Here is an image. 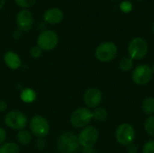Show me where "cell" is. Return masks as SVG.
Listing matches in <instances>:
<instances>
[{
    "instance_id": "52a82bcc",
    "label": "cell",
    "mask_w": 154,
    "mask_h": 153,
    "mask_svg": "<svg viewBox=\"0 0 154 153\" xmlns=\"http://www.w3.org/2000/svg\"><path fill=\"white\" fill-rule=\"evenodd\" d=\"M148 53V44L141 37L134 38L128 45V54L133 60H142Z\"/></svg>"
},
{
    "instance_id": "d6986e66",
    "label": "cell",
    "mask_w": 154,
    "mask_h": 153,
    "mask_svg": "<svg viewBox=\"0 0 154 153\" xmlns=\"http://www.w3.org/2000/svg\"><path fill=\"white\" fill-rule=\"evenodd\" d=\"M92 114H93V119L96 120L97 122H104L105 120H106V118L108 116L107 111L103 107L95 108V110L92 112Z\"/></svg>"
},
{
    "instance_id": "f546056e",
    "label": "cell",
    "mask_w": 154,
    "mask_h": 153,
    "mask_svg": "<svg viewBox=\"0 0 154 153\" xmlns=\"http://www.w3.org/2000/svg\"><path fill=\"white\" fill-rule=\"evenodd\" d=\"M151 68H152V73H153V74H154V63H153V64H152V66Z\"/></svg>"
},
{
    "instance_id": "cb8c5ba5",
    "label": "cell",
    "mask_w": 154,
    "mask_h": 153,
    "mask_svg": "<svg viewBox=\"0 0 154 153\" xmlns=\"http://www.w3.org/2000/svg\"><path fill=\"white\" fill-rule=\"evenodd\" d=\"M143 153H154V140H150L143 147Z\"/></svg>"
},
{
    "instance_id": "8992f818",
    "label": "cell",
    "mask_w": 154,
    "mask_h": 153,
    "mask_svg": "<svg viewBox=\"0 0 154 153\" xmlns=\"http://www.w3.org/2000/svg\"><path fill=\"white\" fill-rule=\"evenodd\" d=\"M59 43V36L52 30L42 31L37 37V46L42 50H51L57 47Z\"/></svg>"
},
{
    "instance_id": "e0dca14e",
    "label": "cell",
    "mask_w": 154,
    "mask_h": 153,
    "mask_svg": "<svg viewBox=\"0 0 154 153\" xmlns=\"http://www.w3.org/2000/svg\"><path fill=\"white\" fill-rule=\"evenodd\" d=\"M142 109L147 115H154V97L148 96L142 103Z\"/></svg>"
},
{
    "instance_id": "8fae6325",
    "label": "cell",
    "mask_w": 154,
    "mask_h": 153,
    "mask_svg": "<svg viewBox=\"0 0 154 153\" xmlns=\"http://www.w3.org/2000/svg\"><path fill=\"white\" fill-rule=\"evenodd\" d=\"M83 100L87 108H97L103 100L102 92L97 87H89L84 93Z\"/></svg>"
},
{
    "instance_id": "4316f807",
    "label": "cell",
    "mask_w": 154,
    "mask_h": 153,
    "mask_svg": "<svg viewBox=\"0 0 154 153\" xmlns=\"http://www.w3.org/2000/svg\"><path fill=\"white\" fill-rule=\"evenodd\" d=\"M127 152L128 153H137L138 152V147L134 144H130L127 146Z\"/></svg>"
},
{
    "instance_id": "ac0fdd59",
    "label": "cell",
    "mask_w": 154,
    "mask_h": 153,
    "mask_svg": "<svg viewBox=\"0 0 154 153\" xmlns=\"http://www.w3.org/2000/svg\"><path fill=\"white\" fill-rule=\"evenodd\" d=\"M20 148L19 146L12 142H5L0 146V153H19Z\"/></svg>"
},
{
    "instance_id": "4dcf8cb0",
    "label": "cell",
    "mask_w": 154,
    "mask_h": 153,
    "mask_svg": "<svg viewBox=\"0 0 154 153\" xmlns=\"http://www.w3.org/2000/svg\"><path fill=\"white\" fill-rule=\"evenodd\" d=\"M152 32H153V34H154V23H153V24H152Z\"/></svg>"
},
{
    "instance_id": "9a60e30c",
    "label": "cell",
    "mask_w": 154,
    "mask_h": 153,
    "mask_svg": "<svg viewBox=\"0 0 154 153\" xmlns=\"http://www.w3.org/2000/svg\"><path fill=\"white\" fill-rule=\"evenodd\" d=\"M18 143L22 146H27L29 145V143L32 142V133L26 130V129H23L18 131L17 135H16Z\"/></svg>"
},
{
    "instance_id": "1f68e13d",
    "label": "cell",
    "mask_w": 154,
    "mask_h": 153,
    "mask_svg": "<svg viewBox=\"0 0 154 153\" xmlns=\"http://www.w3.org/2000/svg\"><path fill=\"white\" fill-rule=\"evenodd\" d=\"M139 1H143V0H139Z\"/></svg>"
},
{
    "instance_id": "603a6c76",
    "label": "cell",
    "mask_w": 154,
    "mask_h": 153,
    "mask_svg": "<svg viewBox=\"0 0 154 153\" xmlns=\"http://www.w3.org/2000/svg\"><path fill=\"white\" fill-rule=\"evenodd\" d=\"M42 51L43 50L39 46L35 45V46H33V47L31 48V50H30V55H31V57H32L34 59H38V58H40L42 56Z\"/></svg>"
},
{
    "instance_id": "3957f363",
    "label": "cell",
    "mask_w": 154,
    "mask_h": 153,
    "mask_svg": "<svg viewBox=\"0 0 154 153\" xmlns=\"http://www.w3.org/2000/svg\"><path fill=\"white\" fill-rule=\"evenodd\" d=\"M116 55L117 47L114 42L111 41H105L100 43L95 50L96 58L101 62H109L113 60Z\"/></svg>"
},
{
    "instance_id": "484cf974",
    "label": "cell",
    "mask_w": 154,
    "mask_h": 153,
    "mask_svg": "<svg viewBox=\"0 0 154 153\" xmlns=\"http://www.w3.org/2000/svg\"><path fill=\"white\" fill-rule=\"evenodd\" d=\"M127 7H129L130 9H132V5H131V3H129V2H123V3L121 4V9H122L125 13H129V12H130V10H129Z\"/></svg>"
},
{
    "instance_id": "4fadbf2b",
    "label": "cell",
    "mask_w": 154,
    "mask_h": 153,
    "mask_svg": "<svg viewBox=\"0 0 154 153\" xmlns=\"http://www.w3.org/2000/svg\"><path fill=\"white\" fill-rule=\"evenodd\" d=\"M64 19V13L60 8L51 7L47 9L43 14V20L50 24H58Z\"/></svg>"
},
{
    "instance_id": "30bf717a",
    "label": "cell",
    "mask_w": 154,
    "mask_h": 153,
    "mask_svg": "<svg viewBox=\"0 0 154 153\" xmlns=\"http://www.w3.org/2000/svg\"><path fill=\"white\" fill-rule=\"evenodd\" d=\"M153 73L152 68L147 64H141L134 69L132 79L136 85L143 86L148 84L152 78Z\"/></svg>"
},
{
    "instance_id": "ffe728a7",
    "label": "cell",
    "mask_w": 154,
    "mask_h": 153,
    "mask_svg": "<svg viewBox=\"0 0 154 153\" xmlns=\"http://www.w3.org/2000/svg\"><path fill=\"white\" fill-rule=\"evenodd\" d=\"M119 68L123 71H130L134 69V60L130 57H124L119 62Z\"/></svg>"
},
{
    "instance_id": "f1b7e54d",
    "label": "cell",
    "mask_w": 154,
    "mask_h": 153,
    "mask_svg": "<svg viewBox=\"0 0 154 153\" xmlns=\"http://www.w3.org/2000/svg\"><path fill=\"white\" fill-rule=\"evenodd\" d=\"M5 4V0H0V10L4 7Z\"/></svg>"
},
{
    "instance_id": "44dd1931",
    "label": "cell",
    "mask_w": 154,
    "mask_h": 153,
    "mask_svg": "<svg viewBox=\"0 0 154 153\" xmlns=\"http://www.w3.org/2000/svg\"><path fill=\"white\" fill-rule=\"evenodd\" d=\"M144 130L148 135L154 138V115H150L144 122Z\"/></svg>"
},
{
    "instance_id": "277c9868",
    "label": "cell",
    "mask_w": 154,
    "mask_h": 153,
    "mask_svg": "<svg viewBox=\"0 0 154 153\" xmlns=\"http://www.w3.org/2000/svg\"><path fill=\"white\" fill-rule=\"evenodd\" d=\"M5 125L13 130H23L26 127L28 124L27 116L19 111H10L8 112L4 119Z\"/></svg>"
},
{
    "instance_id": "ba28073f",
    "label": "cell",
    "mask_w": 154,
    "mask_h": 153,
    "mask_svg": "<svg viewBox=\"0 0 154 153\" xmlns=\"http://www.w3.org/2000/svg\"><path fill=\"white\" fill-rule=\"evenodd\" d=\"M135 138L134 128L130 124H120L116 131V140L122 146H128L132 144Z\"/></svg>"
},
{
    "instance_id": "5bb4252c",
    "label": "cell",
    "mask_w": 154,
    "mask_h": 153,
    "mask_svg": "<svg viewBox=\"0 0 154 153\" xmlns=\"http://www.w3.org/2000/svg\"><path fill=\"white\" fill-rule=\"evenodd\" d=\"M4 61L5 65L13 70L18 69L22 65V60L19 55L12 50H8L5 53Z\"/></svg>"
},
{
    "instance_id": "d4e9b609",
    "label": "cell",
    "mask_w": 154,
    "mask_h": 153,
    "mask_svg": "<svg viewBox=\"0 0 154 153\" xmlns=\"http://www.w3.org/2000/svg\"><path fill=\"white\" fill-rule=\"evenodd\" d=\"M5 139H6V131L3 127H0V146L3 143H5Z\"/></svg>"
},
{
    "instance_id": "7a4b0ae2",
    "label": "cell",
    "mask_w": 154,
    "mask_h": 153,
    "mask_svg": "<svg viewBox=\"0 0 154 153\" xmlns=\"http://www.w3.org/2000/svg\"><path fill=\"white\" fill-rule=\"evenodd\" d=\"M93 120L92 111L87 107H79L73 111L70 115V124L75 128H84Z\"/></svg>"
},
{
    "instance_id": "6da1fadb",
    "label": "cell",
    "mask_w": 154,
    "mask_h": 153,
    "mask_svg": "<svg viewBox=\"0 0 154 153\" xmlns=\"http://www.w3.org/2000/svg\"><path fill=\"white\" fill-rule=\"evenodd\" d=\"M79 137L75 133L65 132L61 133L56 142L57 151L60 153H75L79 148Z\"/></svg>"
},
{
    "instance_id": "5b68a950",
    "label": "cell",
    "mask_w": 154,
    "mask_h": 153,
    "mask_svg": "<svg viewBox=\"0 0 154 153\" xmlns=\"http://www.w3.org/2000/svg\"><path fill=\"white\" fill-rule=\"evenodd\" d=\"M29 126L31 133L38 138H43L50 133V124L48 120L42 115L32 116L30 120Z\"/></svg>"
},
{
    "instance_id": "7c38bea8",
    "label": "cell",
    "mask_w": 154,
    "mask_h": 153,
    "mask_svg": "<svg viewBox=\"0 0 154 153\" xmlns=\"http://www.w3.org/2000/svg\"><path fill=\"white\" fill-rule=\"evenodd\" d=\"M16 26L19 31L29 32L33 25V15L28 9H22L16 15Z\"/></svg>"
},
{
    "instance_id": "2e32d148",
    "label": "cell",
    "mask_w": 154,
    "mask_h": 153,
    "mask_svg": "<svg viewBox=\"0 0 154 153\" xmlns=\"http://www.w3.org/2000/svg\"><path fill=\"white\" fill-rule=\"evenodd\" d=\"M37 97V94L36 92L32 89V88H25L23 89L21 94H20V98L21 100L25 103V104H31V103H33L35 101Z\"/></svg>"
},
{
    "instance_id": "7402d4cb",
    "label": "cell",
    "mask_w": 154,
    "mask_h": 153,
    "mask_svg": "<svg viewBox=\"0 0 154 153\" xmlns=\"http://www.w3.org/2000/svg\"><path fill=\"white\" fill-rule=\"evenodd\" d=\"M14 3L22 9H28L33 6V5L36 3V0H14Z\"/></svg>"
},
{
    "instance_id": "83f0119b",
    "label": "cell",
    "mask_w": 154,
    "mask_h": 153,
    "mask_svg": "<svg viewBox=\"0 0 154 153\" xmlns=\"http://www.w3.org/2000/svg\"><path fill=\"white\" fill-rule=\"evenodd\" d=\"M7 109V104L5 101H0V112H5Z\"/></svg>"
},
{
    "instance_id": "9c48e42d",
    "label": "cell",
    "mask_w": 154,
    "mask_h": 153,
    "mask_svg": "<svg viewBox=\"0 0 154 153\" xmlns=\"http://www.w3.org/2000/svg\"><path fill=\"white\" fill-rule=\"evenodd\" d=\"M79 145L84 149H92L98 139V132L95 126L88 125L78 135Z\"/></svg>"
}]
</instances>
